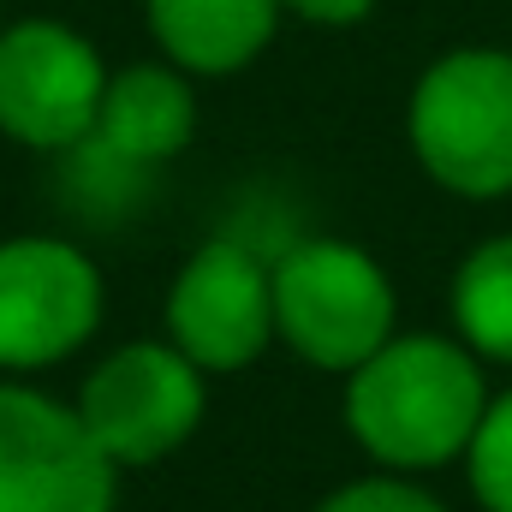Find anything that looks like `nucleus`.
Here are the masks:
<instances>
[{
	"instance_id": "nucleus-11",
	"label": "nucleus",
	"mask_w": 512,
	"mask_h": 512,
	"mask_svg": "<svg viewBox=\"0 0 512 512\" xmlns=\"http://www.w3.org/2000/svg\"><path fill=\"white\" fill-rule=\"evenodd\" d=\"M453 334L483 358V364H507L512 370V233L483 239L477 251L453 268Z\"/></svg>"
},
{
	"instance_id": "nucleus-13",
	"label": "nucleus",
	"mask_w": 512,
	"mask_h": 512,
	"mask_svg": "<svg viewBox=\"0 0 512 512\" xmlns=\"http://www.w3.org/2000/svg\"><path fill=\"white\" fill-rule=\"evenodd\" d=\"M310 512H447L417 477H399V471H376V477H358L346 489H334L328 501H316Z\"/></svg>"
},
{
	"instance_id": "nucleus-4",
	"label": "nucleus",
	"mask_w": 512,
	"mask_h": 512,
	"mask_svg": "<svg viewBox=\"0 0 512 512\" xmlns=\"http://www.w3.org/2000/svg\"><path fill=\"white\" fill-rule=\"evenodd\" d=\"M203 411V370L173 340H131L108 352L78 387V417L120 471H143L179 453L197 435Z\"/></svg>"
},
{
	"instance_id": "nucleus-2",
	"label": "nucleus",
	"mask_w": 512,
	"mask_h": 512,
	"mask_svg": "<svg viewBox=\"0 0 512 512\" xmlns=\"http://www.w3.org/2000/svg\"><path fill=\"white\" fill-rule=\"evenodd\" d=\"M405 137L447 197H512V54L471 42L429 60L405 102Z\"/></svg>"
},
{
	"instance_id": "nucleus-7",
	"label": "nucleus",
	"mask_w": 512,
	"mask_h": 512,
	"mask_svg": "<svg viewBox=\"0 0 512 512\" xmlns=\"http://www.w3.org/2000/svg\"><path fill=\"white\" fill-rule=\"evenodd\" d=\"M108 66L90 36L60 18H18L0 30V131L24 149H78L102 114Z\"/></svg>"
},
{
	"instance_id": "nucleus-3",
	"label": "nucleus",
	"mask_w": 512,
	"mask_h": 512,
	"mask_svg": "<svg viewBox=\"0 0 512 512\" xmlns=\"http://www.w3.org/2000/svg\"><path fill=\"white\" fill-rule=\"evenodd\" d=\"M399 334V292L352 239H298L274 256V340L310 370L352 376Z\"/></svg>"
},
{
	"instance_id": "nucleus-10",
	"label": "nucleus",
	"mask_w": 512,
	"mask_h": 512,
	"mask_svg": "<svg viewBox=\"0 0 512 512\" xmlns=\"http://www.w3.org/2000/svg\"><path fill=\"white\" fill-rule=\"evenodd\" d=\"M149 36L191 78L245 72L280 30V0H143Z\"/></svg>"
},
{
	"instance_id": "nucleus-5",
	"label": "nucleus",
	"mask_w": 512,
	"mask_h": 512,
	"mask_svg": "<svg viewBox=\"0 0 512 512\" xmlns=\"http://www.w3.org/2000/svg\"><path fill=\"white\" fill-rule=\"evenodd\" d=\"M120 465L96 447L78 405L0 382V512H114Z\"/></svg>"
},
{
	"instance_id": "nucleus-12",
	"label": "nucleus",
	"mask_w": 512,
	"mask_h": 512,
	"mask_svg": "<svg viewBox=\"0 0 512 512\" xmlns=\"http://www.w3.org/2000/svg\"><path fill=\"white\" fill-rule=\"evenodd\" d=\"M465 477L483 512H512V387H501L465 447Z\"/></svg>"
},
{
	"instance_id": "nucleus-6",
	"label": "nucleus",
	"mask_w": 512,
	"mask_h": 512,
	"mask_svg": "<svg viewBox=\"0 0 512 512\" xmlns=\"http://www.w3.org/2000/svg\"><path fill=\"white\" fill-rule=\"evenodd\" d=\"M161 328L203 376L251 370L274 346V262H262L245 239L197 245L167 286Z\"/></svg>"
},
{
	"instance_id": "nucleus-9",
	"label": "nucleus",
	"mask_w": 512,
	"mask_h": 512,
	"mask_svg": "<svg viewBox=\"0 0 512 512\" xmlns=\"http://www.w3.org/2000/svg\"><path fill=\"white\" fill-rule=\"evenodd\" d=\"M191 137H197L191 72H179L173 60H143L126 72H108L96 131L78 149H96L102 161H120V167H161Z\"/></svg>"
},
{
	"instance_id": "nucleus-8",
	"label": "nucleus",
	"mask_w": 512,
	"mask_h": 512,
	"mask_svg": "<svg viewBox=\"0 0 512 512\" xmlns=\"http://www.w3.org/2000/svg\"><path fill=\"white\" fill-rule=\"evenodd\" d=\"M102 268L66 239H0V370H48L90 346Z\"/></svg>"
},
{
	"instance_id": "nucleus-1",
	"label": "nucleus",
	"mask_w": 512,
	"mask_h": 512,
	"mask_svg": "<svg viewBox=\"0 0 512 512\" xmlns=\"http://www.w3.org/2000/svg\"><path fill=\"white\" fill-rule=\"evenodd\" d=\"M489 399L483 358L459 334H393L346 376V429L382 471H441L465 459Z\"/></svg>"
},
{
	"instance_id": "nucleus-14",
	"label": "nucleus",
	"mask_w": 512,
	"mask_h": 512,
	"mask_svg": "<svg viewBox=\"0 0 512 512\" xmlns=\"http://www.w3.org/2000/svg\"><path fill=\"white\" fill-rule=\"evenodd\" d=\"M280 6L304 24H322V30H352L376 12V0H280Z\"/></svg>"
}]
</instances>
